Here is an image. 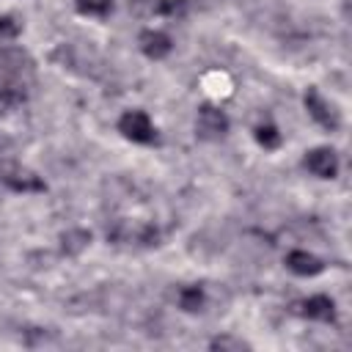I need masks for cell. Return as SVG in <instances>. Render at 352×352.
I'll return each instance as SVG.
<instances>
[{
	"label": "cell",
	"instance_id": "obj_6",
	"mask_svg": "<svg viewBox=\"0 0 352 352\" xmlns=\"http://www.w3.org/2000/svg\"><path fill=\"white\" fill-rule=\"evenodd\" d=\"M0 182L8 190H14V192H44L47 190V184L36 173H30L25 168H8V170H3L0 173Z\"/></svg>",
	"mask_w": 352,
	"mask_h": 352
},
{
	"label": "cell",
	"instance_id": "obj_2",
	"mask_svg": "<svg viewBox=\"0 0 352 352\" xmlns=\"http://www.w3.org/2000/svg\"><path fill=\"white\" fill-rule=\"evenodd\" d=\"M228 132V116L214 104H201L195 118V135L201 140H220Z\"/></svg>",
	"mask_w": 352,
	"mask_h": 352
},
{
	"label": "cell",
	"instance_id": "obj_10",
	"mask_svg": "<svg viewBox=\"0 0 352 352\" xmlns=\"http://www.w3.org/2000/svg\"><path fill=\"white\" fill-rule=\"evenodd\" d=\"M88 245H91V231H85V228H69L60 234V250L66 256H77Z\"/></svg>",
	"mask_w": 352,
	"mask_h": 352
},
{
	"label": "cell",
	"instance_id": "obj_13",
	"mask_svg": "<svg viewBox=\"0 0 352 352\" xmlns=\"http://www.w3.org/2000/svg\"><path fill=\"white\" fill-rule=\"evenodd\" d=\"M179 308L187 314H195L204 308V289L201 286H184L179 292Z\"/></svg>",
	"mask_w": 352,
	"mask_h": 352
},
{
	"label": "cell",
	"instance_id": "obj_1",
	"mask_svg": "<svg viewBox=\"0 0 352 352\" xmlns=\"http://www.w3.org/2000/svg\"><path fill=\"white\" fill-rule=\"evenodd\" d=\"M118 132L132 143H154L157 140L154 124L143 110H126L118 118Z\"/></svg>",
	"mask_w": 352,
	"mask_h": 352
},
{
	"label": "cell",
	"instance_id": "obj_16",
	"mask_svg": "<svg viewBox=\"0 0 352 352\" xmlns=\"http://www.w3.org/2000/svg\"><path fill=\"white\" fill-rule=\"evenodd\" d=\"M22 25L14 16H0V38H16Z\"/></svg>",
	"mask_w": 352,
	"mask_h": 352
},
{
	"label": "cell",
	"instance_id": "obj_3",
	"mask_svg": "<svg viewBox=\"0 0 352 352\" xmlns=\"http://www.w3.org/2000/svg\"><path fill=\"white\" fill-rule=\"evenodd\" d=\"M302 102H305V110H308V116L322 126V129H327V132H336L338 126H341V118H338V113H336V107L316 91V88H308L305 91V96H302Z\"/></svg>",
	"mask_w": 352,
	"mask_h": 352
},
{
	"label": "cell",
	"instance_id": "obj_7",
	"mask_svg": "<svg viewBox=\"0 0 352 352\" xmlns=\"http://www.w3.org/2000/svg\"><path fill=\"white\" fill-rule=\"evenodd\" d=\"M138 44H140L143 55L151 58V60H162V58L173 50L168 33H162V30H143V33L138 36Z\"/></svg>",
	"mask_w": 352,
	"mask_h": 352
},
{
	"label": "cell",
	"instance_id": "obj_17",
	"mask_svg": "<svg viewBox=\"0 0 352 352\" xmlns=\"http://www.w3.org/2000/svg\"><path fill=\"white\" fill-rule=\"evenodd\" d=\"M16 102H22V94H16L11 88H0V113H8Z\"/></svg>",
	"mask_w": 352,
	"mask_h": 352
},
{
	"label": "cell",
	"instance_id": "obj_4",
	"mask_svg": "<svg viewBox=\"0 0 352 352\" xmlns=\"http://www.w3.org/2000/svg\"><path fill=\"white\" fill-rule=\"evenodd\" d=\"M302 165H305L314 176H319V179H336V173H338V157H336V151H333L330 146L311 148V151L305 154Z\"/></svg>",
	"mask_w": 352,
	"mask_h": 352
},
{
	"label": "cell",
	"instance_id": "obj_8",
	"mask_svg": "<svg viewBox=\"0 0 352 352\" xmlns=\"http://www.w3.org/2000/svg\"><path fill=\"white\" fill-rule=\"evenodd\" d=\"M0 63L8 74L14 77H25V74H33V58L22 50V47H6L0 50Z\"/></svg>",
	"mask_w": 352,
	"mask_h": 352
},
{
	"label": "cell",
	"instance_id": "obj_5",
	"mask_svg": "<svg viewBox=\"0 0 352 352\" xmlns=\"http://www.w3.org/2000/svg\"><path fill=\"white\" fill-rule=\"evenodd\" d=\"M294 314L314 322H336V302L327 294H314L302 302H294Z\"/></svg>",
	"mask_w": 352,
	"mask_h": 352
},
{
	"label": "cell",
	"instance_id": "obj_11",
	"mask_svg": "<svg viewBox=\"0 0 352 352\" xmlns=\"http://www.w3.org/2000/svg\"><path fill=\"white\" fill-rule=\"evenodd\" d=\"M146 6L148 14H162V16H182L187 11V0H138Z\"/></svg>",
	"mask_w": 352,
	"mask_h": 352
},
{
	"label": "cell",
	"instance_id": "obj_15",
	"mask_svg": "<svg viewBox=\"0 0 352 352\" xmlns=\"http://www.w3.org/2000/svg\"><path fill=\"white\" fill-rule=\"evenodd\" d=\"M209 346H212V349H220V352H242V349H250L248 341L234 338V336H217V338H212Z\"/></svg>",
	"mask_w": 352,
	"mask_h": 352
},
{
	"label": "cell",
	"instance_id": "obj_12",
	"mask_svg": "<svg viewBox=\"0 0 352 352\" xmlns=\"http://www.w3.org/2000/svg\"><path fill=\"white\" fill-rule=\"evenodd\" d=\"M74 8L82 14V16H110L113 14V0H74Z\"/></svg>",
	"mask_w": 352,
	"mask_h": 352
},
{
	"label": "cell",
	"instance_id": "obj_9",
	"mask_svg": "<svg viewBox=\"0 0 352 352\" xmlns=\"http://www.w3.org/2000/svg\"><path fill=\"white\" fill-rule=\"evenodd\" d=\"M286 267H289L294 275L311 278V275H319V272L324 270V261L316 258V256L308 253V250H292V253L286 256Z\"/></svg>",
	"mask_w": 352,
	"mask_h": 352
},
{
	"label": "cell",
	"instance_id": "obj_14",
	"mask_svg": "<svg viewBox=\"0 0 352 352\" xmlns=\"http://www.w3.org/2000/svg\"><path fill=\"white\" fill-rule=\"evenodd\" d=\"M256 140H258V146H264V148H278V146H280V132H278L272 124H258V126H256Z\"/></svg>",
	"mask_w": 352,
	"mask_h": 352
}]
</instances>
